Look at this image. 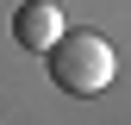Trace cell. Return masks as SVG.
I'll return each instance as SVG.
<instances>
[{"label":"cell","instance_id":"cell-2","mask_svg":"<svg viewBox=\"0 0 131 125\" xmlns=\"http://www.w3.org/2000/svg\"><path fill=\"white\" fill-rule=\"evenodd\" d=\"M13 38H19L25 50H50V44L62 38V13L50 6V0H25V6L13 13Z\"/></svg>","mask_w":131,"mask_h":125},{"label":"cell","instance_id":"cell-1","mask_svg":"<svg viewBox=\"0 0 131 125\" xmlns=\"http://www.w3.org/2000/svg\"><path fill=\"white\" fill-rule=\"evenodd\" d=\"M44 62H50V81L62 88V94H100L106 81H112V44L100 38V31H62V38L44 50Z\"/></svg>","mask_w":131,"mask_h":125}]
</instances>
